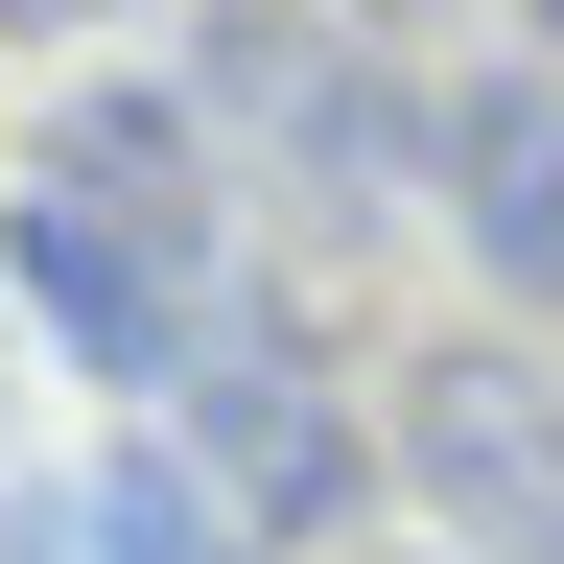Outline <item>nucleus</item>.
<instances>
[{
    "mask_svg": "<svg viewBox=\"0 0 564 564\" xmlns=\"http://www.w3.org/2000/svg\"><path fill=\"white\" fill-rule=\"evenodd\" d=\"M400 470H423V518L470 564H564V400L518 352H423L400 377Z\"/></svg>",
    "mask_w": 564,
    "mask_h": 564,
    "instance_id": "nucleus-1",
    "label": "nucleus"
},
{
    "mask_svg": "<svg viewBox=\"0 0 564 564\" xmlns=\"http://www.w3.org/2000/svg\"><path fill=\"white\" fill-rule=\"evenodd\" d=\"M24 306H47V352H95V377H165L188 352V236H141L95 188H24Z\"/></svg>",
    "mask_w": 564,
    "mask_h": 564,
    "instance_id": "nucleus-2",
    "label": "nucleus"
},
{
    "mask_svg": "<svg viewBox=\"0 0 564 564\" xmlns=\"http://www.w3.org/2000/svg\"><path fill=\"white\" fill-rule=\"evenodd\" d=\"M212 494H236V518H282V541H329L352 494H377V447H352V400L236 377V400H212Z\"/></svg>",
    "mask_w": 564,
    "mask_h": 564,
    "instance_id": "nucleus-3",
    "label": "nucleus"
},
{
    "mask_svg": "<svg viewBox=\"0 0 564 564\" xmlns=\"http://www.w3.org/2000/svg\"><path fill=\"white\" fill-rule=\"evenodd\" d=\"M447 188H470L494 282H564V95H470L447 118Z\"/></svg>",
    "mask_w": 564,
    "mask_h": 564,
    "instance_id": "nucleus-4",
    "label": "nucleus"
},
{
    "mask_svg": "<svg viewBox=\"0 0 564 564\" xmlns=\"http://www.w3.org/2000/svg\"><path fill=\"white\" fill-rule=\"evenodd\" d=\"M47 188H95V212H141V236H188V259H212V165H188V118H165V95H95Z\"/></svg>",
    "mask_w": 564,
    "mask_h": 564,
    "instance_id": "nucleus-5",
    "label": "nucleus"
},
{
    "mask_svg": "<svg viewBox=\"0 0 564 564\" xmlns=\"http://www.w3.org/2000/svg\"><path fill=\"white\" fill-rule=\"evenodd\" d=\"M70 564H236V541H212L188 470H95V494H70Z\"/></svg>",
    "mask_w": 564,
    "mask_h": 564,
    "instance_id": "nucleus-6",
    "label": "nucleus"
},
{
    "mask_svg": "<svg viewBox=\"0 0 564 564\" xmlns=\"http://www.w3.org/2000/svg\"><path fill=\"white\" fill-rule=\"evenodd\" d=\"M541 24H564V0H541Z\"/></svg>",
    "mask_w": 564,
    "mask_h": 564,
    "instance_id": "nucleus-7",
    "label": "nucleus"
}]
</instances>
